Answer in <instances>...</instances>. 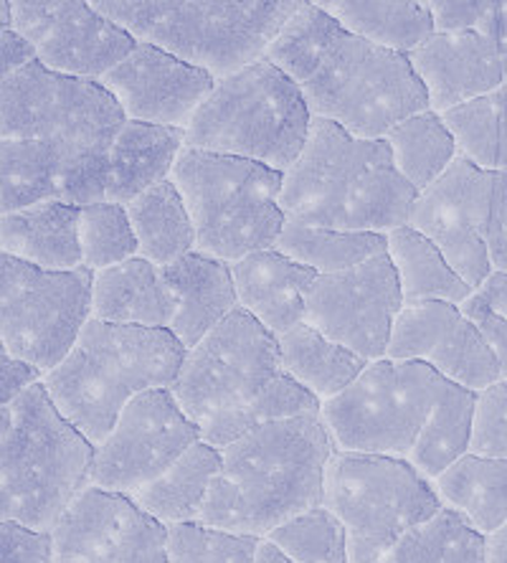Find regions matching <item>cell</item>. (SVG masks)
<instances>
[{
  "label": "cell",
  "instance_id": "cell-1",
  "mask_svg": "<svg viewBox=\"0 0 507 563\" xmlns=\"http://www.w3.org/2000/svg\"><path fill=\"white\" fill-rule=\"evenodd\" d=\"M332 454L335 442L320 417L254 429L221 450V472L198 523L264 541L322 508Z\"/></svg>",
  "mask_w": 507,
  "mask_h": 563
},
{
  "label": "cell",
  "instance_id": "cell-2",
  "mask_svg": "<svg viewBox=\"0 0 507 563\" xmlns=\"http://www.w3.org/2000/svg\"><path fill=\"white\" fill-rule=\"evenodd\" d=\"M124 112L99 81L33 62L0 87V140H31L52 161L64 203L104 201L107 163Z\"/></svg>",
  "mask_w": 507,
  "mask_h": 563
},
{
  "label": "cell",
  "instance_id": "cell-3",
  "mask_svg": "<svg viewBox=\"0 0 507 563\" xmlns=\"http://www.w3.org/2000/svg\"><path fill=\"white\" fill-rule=\"evenodd\" d=\"M417 196L386 140H359L315 118L302 155L285 173L279 203L287 221L305 227L388 236L409 223Z\"/></svg>",
  "mask_w": 507,
  "mask_h": 563
},
{
  "label": "cell",
  "instance_id": "cell-4",
  "mask_svg": "<svg viewBox=\"0 0 507 563\" xmlns=\"http://www.w3.org/2000/svg\"><path fill=\"white\" fill-rule=\"evenodd\" d=\"M186 347L170 330L89 320L59 368L44 378L52 401L99 446L137 396L173 388Z\"/></svg>",
  "mask_w": 507,
  "mask_h": 563
},
{
  "label": "cell",
  "instance_id": "cell-5",
  "mask_svg": "<svg viewBox=\"0 0 507 563\" xmlns=\"http://www.w3.org/2000/svg\"><path fill=\"white\" fill-rule=\"evenodd\" d=\"M95 452L44 380L29 388L0 417V518L52 533L89 487Z\"/></svg>",
  "mask_w": 507,
  "mask_h": 563
},
{
  "label": "cell",
  "instance_id": "cell-6",
  "mask_svg": "<svg viewBox=\"0 0 507 563\" xmlns=\"http://www.w3.org/2000/svg\"><path fill=\"white\" fill-rule=\"evenodd\" d=\"M312 112L287 74L267 59L216 81L186 130V147L287 173L302 155Z\"/></svg>",
  "mask_w": 507,
  "mask_h": 563
},
{
  "label": "cell",
  "instance_id": "cell-7",
  "mask_svg": "<svg viewBox=\"0 0 507 563\" xmlns=\"http://www.w3.org/2000/svg\"><path fill=\"white\" fill-rule=\"evenodd\" d=\"M196 231V252L236 264L274 250L285 229V173L267 165L186 147L170 173Z\"/></svg>",
  "mask_w": 507,
  "mask_h": 563
},
{
  "label": "cell",
  "instance_id": "cell-8",
  "mask_svg": "<svg viewBox=\"0 0 507 563\" xmlns=\"http://www.w3.org/2000/svg\"><path fill=\"white\" fill-rule=\"evenodd\" d=\"M322 508L343 526L351 561L376 563L444 505L434 483L409 460L335 450Z\"/></svg>",
  "mask_w": 507,
  "mask_h": 563
},
{
  "label": "cell",
  "instance_id": "cell-9",
  "mask_svg": "<svg viewBox=\"0 0 507 563\" xmlns=\"http://www.w3.org/2000/svg\"><path fill=\"white\" fill-rule=\"evenodd\" d=\"M302 89L312 118L359 140H386L404 120L429 110V95L406 54L343 31Z\"/></svg>",
  "mask_w": 507,
  "mask_h": 563
},
{
  "label": "cell",
  "instance_id": "cell-10",
  "mask_svg": "<svg viewBox=\"0 0 507 563\" xmlns=\"http://www.w3.org/2000/svg\"><path fill=\"white\" fill-rule=\"evenodd\" d=\"M444 380L417 361H373L355 384L322 404L320 419L338 452L409 460Z\"/></svg>",
  "mask_w": 507,
  "mask_h": 563
},
{
  "label": "cell",
  "instance_id": "cell-11",
  "mask_svg": "<svg viewBox=\"0 0 507 563\" xmlns=\"http://www.w3.org/2000/svg\"><path fill=\"white\" fill-rule=\"evenodd\" d=\"M302 0H157L143 44L227 79L267 56Z\"/></svg>",
  "mask_w": 507,
  "mask_h": 563
},
{
  "label": "cell",
  "instance_id": "cell-12",
  "mask_svg": "<svg viewBox=\"0 0 507 563\" xmlns=\"http://www.w3.org/2000/svg\"><path fill=\"white\" fill-rule=\"evenodd\" d=\"M95 272H44L0 256V345L44 378L62 366L91 320Z\"/></svg>",
  "mask_w": 507,
  "mask_h": 563
},
{
  "label": "cell",
  "instance_id": "cell-13",
  "mask_svg": "<svg viewBox=\"0 0 507 563\" xmlns=\"http://www.w3.org/2000/svg\"><path fill=\"white\" fill-rule=\"evenodd\" d=\"M279 374V341L246 310L236 308L186 353L170 391L183 413L203 427L206 421L246 407Z\"/></svg>",
  "mask_w": 507,
  "mask_h": 563
},
{
  "label": "cell",
  "instance_id": "cell-14",
  "mask_svg": "<svg viewBox=\"0 0 507 563\" xmlns=\"http://www.w3.org/2000/svg\"><path fill=\"white\" fill-rule=\"evenodd\" d=\"M196 442H201V427L183 413L170 388L137 396L97 446L89 487L132 498L176 465Z\"/></svg>",
  "mask_w": 507,
  "mask_h": 563
},
{
  "label": "cell",
  "instance_id": "cell-15",
  "mask_svg": "<svg viewBox=\"0 0 507 563\" xmlns=\"http://www.w3.org/2000/svg\"><path fill=\"white\" fill-rule=\"evenodd\" d=\"M404 295L388 254L359 267L320 275L307 295V325L368 363L384 361Z\"/></svg>",
  "mask_w": 507,
  "mask_h": 563
},
{
  "label": "cell",
  "instance_id": "cell-16",
  "mask_svg": "<svg viewBox=\"0 0 507 563\" xmlns=\"http://www.w3.org/2000/svg\"><path fill=\"white\" fill-rule=\"evenodd\" d=\"M13 29L26 36L38 64L64 77L102 81L140 41L85 0H11Z\"/></svg>",
  "mask_w": 507,
  "mask_h": 563
},
{
  "label": "cell",
  "instance_id": "cell-17",
  "mask_svg": "<svg viewBox=\"0 0 507 563\" xmlns=\"http://www.w3.org/2000/svg\"><path fill=\"white\" fill-rule=\"evenodd\" d=\"M495 173L456 157L442 178L421 190L406 227L437 244L444 260L472 289L493 275L487 254Z\"/></svg>",
  "mask_w": 507,
  "mask_h": 563
},
{
  "label": "cell",
  "instance_id": "cell-18",
  "mask_svg": "<svg viewBox=\"0 0 507 563\" xmlns=\"http://www.w3.org/2000/svg\"><path fill=\"white\" fill-rule=\"evenodd\" d=\"M52 563H168V528L124 495L87 487L52 531Z\"/></svg>",
  "mask_w": 507,
  "mask_h": 563
},
{
  "label": "cell",
  "instance_id": "cell-19",
  "mask_svg": "<svg viewBox=\"0 0 507 563\" xmlns=\"http://www.w3.org/2000/svg\"><path fill=\"white\" fill-rule=\"evenodd\" d=\"M386 358L423 363L472 394L505 380L500 363L477 328L449 302L406 305L396 318Z\"/></svg>",
  "mask_w": 507,
  "mask_h": 563
},
{
  "label": "cell",
  "instance_id": "cell-20",
  "mask_svg": "<svg viewBox=\"0 0 507 563\" xmlns=\"http://www.w3.org/2000/svg\"><path fill=\"white\" fill-rule=\"evenodd\" d=\"M99 85L114 97L128 120L188 130L194 114L213 92L216 79L165 48L140 41Z\"/></svg>",
  "mask_w": 507,
  "mask_h": 563
},
{
  "label": "cell",
  "instance_id": "cell-21",
  "mask_svg": "<svg viewBox=\"0 0 507 563\" xmlns=\"http://www.w3.org/2000/svg\"><path fill=\"white\" fill-rule=\"evenodd\" d=\"M409 62L427 89L429 110L437 114L495 95L507 81L500 48L482 31L434 33L409 54Z\"/></svg>",
  "mask_w": 507,
  "mask_h": 563
},
{
  "label": "cell",
  "instance_id": "cell-22",
  "mask_svg": "<svg viewBox=\"0 0 507 563\" xmlns=\"http://www.w3.org/2000/svg\"><path fill=\"white\" fill-rule=\"evenodd\" d=\"M173 300L168 330L190 351L239 308L231 264L190 252L161 269Z\"/></svg>",
  "mask_w": 507,
  "mask_h": 563
},
{
  "label": "cell",
  "instance_id": "cell-23",
  "mask_svg": "<svg viewBox=\"0 0 507 563\" xmlns=\"http://www.w3.org/2000/svg\"><path fill=\"white\" fill-rule=\"evenodd\" d=\"M231 275H234L239 308L252 314L274 338L305 322L307 295L320 277L277 250L244 256L231 264Z\"/></svg>",
  "mask_w": 507,
  "mask_h": 563
},
{
  "label": "cell",
  "instance_id": "cell-24",
  "mask_svg": "<svg viewBox=\"0 0 507 563\" xmlns=\"http://www.w3.org/2000/svg\"><path fill=\"white\" fill-rule=\"evenodd\" d=\"M0 250L44 272L85 267L79 244V206L44 201L31 209L3 213Z\"/></svg>",
  "mask_w": 507,
  "mask_h": 563
},
{
  "label": "cell",
  "instance_id": "cell-25",
  "mask_svg": "<svg viewBox=\"0 0 507 563\" xmlns=\"http://www.w3.org/2000/svg\"><path fill=\"white\" fill-rule=\"evenodd\" d=\"M183 151L186 130L128 120L110 151L104 201L128 206L145 190L168 180Z\"/></svg>",
  "mask_w": 507,
  "mask_h": 563
},
{
  "label": "cell",
  "instance_id": "cell-26",
  "mask_svg": "<svg viewBox=\"0 0 507 563\" xmlns=\"http://www.w3.org/2000/svg\"><path fill=\"white\" fill-rule=\"evenodd\" d=\"M173 300L161 267L145 260H128L118 267L95 272L91 320L110 325L168 330Z\"/></svg>",
  "mask_w": 507,
  "mask_h": 563
},
{
  "label": "cell",
  "instance_id": "cell-27",
  "mask_svg": "<svg viewBox=\"0 0 507 563\" xmlns=\"http://www.w3.org/2000/svg\"><path fill=\"white\" fill-rule=\"evenodd\" d=\"M219 472L221 450L201 439L183 454L176 465L163 472L155 483L137 490L130 500L165 528L198 523Z\"/></svg>",
  "mask_w": 507,
  "mask_h": 563
},
{
  "label": "cell",
  "instance_id": "cell-28",
  "mask_svg": "<svg viewBox=\"0 0 507 563\" xmlns=\"http://www.w3.org/2000/svg\"><path fill=\"white\" fill-rule=\"evenodd\" d=\"M277 341L282 371L320 404L343 394L368 368V361L330 341L328 335H322L307 322H299L297 328L279 335Z\"/></svg>",
  "mask_w": 507,
  "mask_h": 563
},
{
  "label": "cell",
  "instance_id": "cell-29",
  "mask_svg": "<svg viewBox=\"0 0 507 563\" xmlns=\"http://www.w3.org/2000/svg\"><path fill=\"white\" fill-rule=\"evenodd\" d=\"M343 31L396 54H414L434 36L429 5L419 0H326L318 3Z\"/></svg>",
  "mask_w": 507,
  "mask_h": 563
},
{
  "label": "cell",
  "instance_id": "cell-30",
  "mask_svg": "<svg viewBox=\"0 0 507 563\" xmlns=\"http://www.w3.org/2000/svg\"><path fill=\"white\" fill-rule=\"evenodd\" d=\"M444 508L454 510L482 536L507 526V460L464 454L434 479Z\"/></svg>",
  "mask_w": 507,
  "mask_h": 563
},
{
  "label": "cell",
  "instance_id": "cell-31",
  "mask_svg": "<svg viewBox=\"0 0 507 563\" xmlns=\"http://www.w3.org/2000/svg\"><path fill=\"white\" fill-rule=\"evenodd\" d=\"M137 239V256L155 267L183 260L196 252V231L186 203L173 180L145 190L135 201L124 206Z\"/></svg>",
  "mask_w": 507,
  "mask_h": 563
},
{
  "label": "cell",
  "instance_id": "cell-32",
  "mask_svg": "<svg viewBox=\"0 0 507 563\" xmlns=\"http://www.w3.org/2000/svg\"><path fill=\"white\" fill-rule=\"evenodd\" d=\"M388 260L398 275L404 305L449 302L460 308L475 295V289L456 275L437 244L411 227L390 231Z\"/></svg>",
  "mask_w": 507,
  "mask_h": 563
},
{
  "label": "cell",
  "instance_id": "cell-33",
  "mask_svg": "<svg viewBox=\"0 0 507 563\" xmlns=\"http://www.w3.org/2000/svg\"><path fill=\"white\" fill-rule=\"evenodd\" d=\"M475 404L477 394L452 384V380H444L437 407L423 424L417 446L409 454L411 465L431 483L442 477L456 460L470 454Z\"/></svg>",
  "mask_w": 507,
  "mask_h": 563
},
{
  "label": "cell",
  "instance_id": "cell-34",
  "mask_svg": "<svg viewBox=\"0 0 507 563\" xmlns=\"http://www.w3.org/2000/svg\"><path fill=\"white\" fill-rule=\"evenodd\" d=\"M274 250L312 269L315 275H338L388 254V236L371 231H335L287 221Z\"/></svg>",
  "mask_w": 507,
  "mask_h": 563
},
{
  "label": "cell",
  "instance_id": "cell-35",
  "mask_svg": "<svg viewBox=\"0 0 507 563\" xmlns=\"http://www.w3.org/2000/svg\"><path fill=\"white\" fill-rule=\"evenodd\" d=\"M386 145L396 170L406 184L417 188V194L437 184L456 161L454 137L449 135L442 114L431 110L414 114L390 130Z\"/></svg>",
  "mask_w": 507,
  "mask_h": 563
},
{
  "label": "cell",
  "instance_id": "cell-36",
  "mask_svg": "<svg viewBox=\"0 0 507 563\" xmlns=\"http://www.w3.org/2000/svg\"><path fill=\"white\" fill-rule=\"evenodd\" d=\"M320 411L322 404L282 371V374L272 380V386L264 388V391L256 396L254 401H249L246 407L206 421L201 427V439L206 444L216 446V450H223V446L234 444L236 439L246 437L249 432H254V429L260 427L299 417H320Z\"/></svg>",
  "mask_w": 507,
  "mask_h": 563
},
{
  "label": "cell",
  "instance_id": "cell-37",
  "mask_svg": "<svg viewBox=\"0 0 507 563\" xmlns=\"http://www.w3.org/2000/svg\"><path fill=\"white\" fill-rule=\"evenodd\" d=\"M376 563H487V536L454 510L442 508Z\"/></svg>",
  "mask_w": 507,
  "mask_h": 563
},
{
  "label": "cell",
  "instance_id": "cell-38",
  "mask_svg": "<svg viewBox=\"0 0 507 563\" xmlns=\"http://www.w3.org/2000/svg\"><path fill=\"white\" fill-rule=\"evenodd\" d=\"M343 26L318 3L302 0L299 11L282 26L264 59L287 74L297 87H305L330 54Z\"/></svg>",
  "mask_w": 507,
  "mask_h": 563
},
{
  "label": "cell",
  "instance_id": "cell-39",
  "mask_svg": "<svg viewBox=\"0 0 507 563\" xmlns=\"http://www.w3.org/2000/svg\"><path fill=\"white\" fill-rule=\"evenodd\" d=\"M0 209L15 213L44 201H62L56 170L31 140H0Z\"/></svg>",
  "mask_w": 507,
  "mask_h": 563
},
{
  "label": "cell",
  "instance_id": "cell-40",
  "mask_svg": "<svg viewBox=\"0 0 507 563\" xmlns=\"http://www.w3.org/2000/svg\"><path fill=\"white\" fill-rule=\"evenodd\" d=\"M81 260L89 272H102L135 260L137 239L128 209L120 203L99 201L79 209Z\"/></svg>",
  "mask_w": 507,
  "mask_h": 563
},
{
  "label": "cell",
  "instance_id": "cell-41",
  "mask_svg": "<svg viewBox=\"0 0 507 563\" xmlns=\"http://www.w3.org/2000/svg\"><path fill=\"white\" fill-rule=\"evenodd\" d=\"M449 135L454 137L456 157L477 165L482 170H500V104L497 95L480 97L442 114Z\"/></svg>",
  "mask_w": 507,
  "mask_h": 563
},
{
  "label": "cell",
  "instance_id": "cell-42",
  "mask_svg": "<svg viewBox=\"0 0 507 563\" xmlns=\"http://www.w3.org/2000/svg\"><path fill=\"white\" fill-rule=\"evenodd\" d=\"M267 541L293 563H353L343 526L326 508L293 520L274 531Z\"/></svg>",
  "mask_w": 507,
  "mask_h": 563
},
{
  "label": "cell",
  "instance_id": "cell-43",
  "mask_svg": "<svg viewBox=\"0 0 507 563\" xmlns=\"http://www.w3.org/2000/svg\"><path fill=\"white\" fill-rule=\"evenodd\" d=\"M260 545L262 538L201 523L168 528V563H254Z\"/></svg>",
  "mask_w": 507,
  "mask_h": 563
},
{
  "label": "cell",
  "instance_id": "cell-44",
  "mask_svg": "<svg viewBox=\"0 0 507 563\" xmlns=\"http://www.w3.org/2000/svg\"><path fill=\"white\" fill-rule=\"evenodd\" d=\"M470 454L507 460V380L477 394Z\"/></svg>",
  "mask_w": 507,
  "mask_h": 563
},
{
  "label": "cell",
  "instance_id": "cell-45",
  "mask_svg": "<svg viewBox=\"0 0 507 563\" xmlns=\"http://www.w3.org/2000/svg\"><path fill=\"white\" fill-rule=\"evenodd\" d=\"M434 33L485 31L503 3L497 0H429Z\"/></svg>",
  "mask_w": 507,
  "mask_h": 563
},
{
  "label": "cell",
  "instance_id": "cell-46",
  "mask_svg": "<svg viewBox=\"0 0 507 563\" xmlns=\"http://www.w3.org/2000/svg\"><path fill=\"white\" fill-rule=\"evenodd\" d=\"M0 563H52L54 538L48 531H36L15 520L0 523Z\"/></svg>",
  "mask_w": 507,
  "mask_h": 563
},
{
  "label": "cell",
  "instance_id": "cell-47",
  "mask_svg": "<svg viewBox=\"0 0 507 563\" xmlns=\"http://www.w3.org/2000/svg\"><path fill=\"white\" fill-rule=\"evenodd\" d=\"M460 310L464 318H467L472 325L477 328L482 341L487 343V347L493 351L497 363H500L503 378H507V320L489 310L487 305L482 302V297H477V292L472 295L467 302H462Z\"/></svg>",
  "mask_w": 507,
  "mask_h": 563
},
{
  "label": "cell",
  "instance_id": "cell-48",
  "mask_svg": "<svg viewBox=\"0 0 507 563\" xmlns=\"http://www.w3.org/2000/svg\"><path fill=\"white\" fill-rule=\"evenodd\" d=\"M487 254L493 272L507 275V168L495 173L493 184V211H489Z\"/></svg>",
  "mask_w": 507,
  "mask_h": 563
},
{
  "label": "cell",
  "instance_id": "cell-49",
  "mask_svg": "<svg viewBox=\"0 0 507 563\" xmlns=\"http://www.w3.org/2000/svg\"><path fill=\"white\" fill-rule=\"evenodd\" d=\"M44 380V374L31 363L13 358V355L3 353L0 355V404L11 407L15 399H21L23 394Z\"/></svg>",
  "mask_w": 507,
  "mask_h": 563
},
{
  "label": "cell",
  "instance_id": "cell-50",
  "mask_svg": "<svg viewBox=\"0 0 507 563\" xmlns=\"http://www.w3.org/2000/svg\"><path fill=\"white\" fill-rule=\"evenodd\" d=\"M0 59H3V79H8L38 62V54L26 36H21L15 29H8L0 31Z\"/></svg>",
  "mask_w": 507,
  "mask_h": 563
},
{
  "label": "cell",
  "instance_id": "cell-51",
  "mask_svg": "<svg viewBox=\"0 0 507 563\" xmlns=\"http://www.w3.org/2000/svg\"><path fill=\"white\" fill-rule=\"evenodd\" d=\"M475 292H477V297H482V302H485L489 310L507 320V275L505 272H493V275L482 282V287L475 289Z\"/></svg>",
  "mask_w": 507,
  "mask_h": 563
},
{
  "label": "cell",
  "instance_id": "cell-52",
  "mask_svg": "<svg viewBox=\"0 0 507 563\" xmlns=\"http://www.w3.org/2000/svg\"><path fill=\"white\" fill-rule=\"evenodd\" d=\"M482 33H489V36L495 38L497 48H500L505 71H507V8H505V3L500 5V11L495 13V19L489 21V26H487L485 31H482Z\"/></svg>",
  "mask_w": 507,
  "mask_h": 563
},
{
  "label": "cell",
  "instance_id": "cell-53",
  "mask_svg": "<svg viewBox=\"0 0 507 563\" xmlns=\"http://www.w3.org/2000/svg\"><path fill=\"white\" fill-rule=\"evenodd\" d=\"M487 563H507V526L487 536Z\"/></svg>",
  "mask_w": 507,
  "mask_h": 563
},
{
  "label": "cell",
  "instance_id": "cell-54",
  "mask_svg": "<svg viewBox=\"0 0 507 563\" xmlns=\"http://www.w3.org/2000/svg\"><path fill=\"white\" fill-rule=\"evenodd\" d=\"M497 104H500V130H503V147H500V170L507 168V81L497 89Z\"/></svg>",
  "mask_w": 507,
  "mask_h": 563
},
{
  "label": "cell",
  "instance_id": "cell-55",
  "mask_svg": "<svg viewBox=\"0 0 507 563\" xmlns=\"http://www.w3.org/2000/svg\"><path fill=\"white\" fill-rule=\"evenodd\" d=\"M254 563H293L289 561L285 553H282L277 545H274L272 541H267V538H264L262 541V545H260V553H256V559H254Z\"/></svg>",
  "mask_w": 507,
  "mask_h": 563
},
{
  "label": "cell",
  "instance_id": "cell-56",
  "mask_svg": "<svg viewBox=\"0 0 507 563\" xmlns=\"http://www.w3.org/2000/svg\"><path fill=\"white\" fill-rule=\"evenodd\" d=\"M0 23H3V31L13 29V3L11 0H3V3H0Z\"/></svg>",
  "mask_w": 507,
  "mask_h": 563
},
{
  "label": "cell",
  "instance_id": "cell-57",
  "mask_svg": "<svg viewBox=\"0 0 507 563\" xmlns=\"http://www.w3.org/2000/svg\"><path fill=\"white\" fill-rule=\"evenodd\" d=\"M505 8H507V3H505Z\"/></svg>",
  "mask_w": 507,
  "mask_h": 563
},
{
  "label": "cell",
  "instance_id": "cell-58",
  "mask_svg": "<svg viewBox=\"0 0 507 563\" xmlns=\"http://www.w3.org/2000/svg\"><path fill=\"white\" fill-rule=\"evenodd\" d=\"M505 380H507V378H505Z\"/></svg>",
  "mask_w": 507,
  "mask_h": 563
}]
</instances>
